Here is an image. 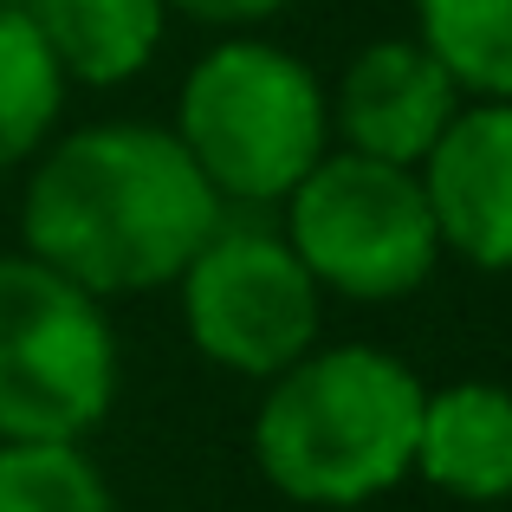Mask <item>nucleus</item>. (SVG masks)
Here are the masks:
<instances>
[{
  "label": "nucleus",
  "instance_id": "nucleus-1",
  "mask_svg": "<svg viewBox=\"0 0 512 512\" xmlns=\"http://www.w3.org/2000/svg\"><path fill=\"white\" fill-rule=\"evenodd\" d=\"M221 221L227 201L175 143V130L156 124L72 130L33 163L20 201L26 253L91 299L175 286Z\"/></svg>",
  "mask_w": 512,
  "mask_h": 512
},
{
  "label": "nucleus",
  "instance_id": "nucleus-2",
  "mask_svg": "<svg viewBox=\"0 0 512 512\" xmlns=\"http://www.w3.org/2000/svg\"><path fill=\"white\" fill-rule=\"evenodd\" d=\"M422 396L428 389L415 383V370H402L389 350H305L266 389L253 454L286 500L357 506L415 467Z\"/></svg>",
  "mask_w": 512,
  "mask_h": 512
},
{
  "label": "nucleus",
  "instance_id": "nucleus-3",
  "mask_svg": "<svg viewBox=\"0 0 512 512\" xmlns=\"http://www.w3.org/2000/svg\"><path fill=\"white\" fill-rule=\"evenodd\" d=\"M175 143L221 201H286L331 150V111L312 65L266 39H221L182 78Z\"/></svg>",
  "mask_w": 512,
  "mask_h": 512
},
{
  "label": "nucleus",
  "instance_id": "nucleus-4",
  "mask_svg": "<svg viewBox=\"0 0 512 512\" xmlns=\"http://www.w3.org/2000/svg\"><path fill=\"white\" fill-rule=\"evenodd\" d=\"M117 396L104 305L33 253H0V441H78Z\"/></svg>",
  "mask_w": 512,
  "mask_h": 512
},
{
  "label": "nucleus",
  "instance_id": "nucleus-5",
  "mask_svg": "<svg viewBox=\"0 0 512 512\" xmlns=\"http://www.w3.org/2000/svg\"><path fill=\"white\" fill-rule=\"evenodd\" d=\"M299 266L344 299H402L441 260L422 175L357 150H325L286 195V227Z\"/></svg>",
  "mask_w": 512,
  "mask_h": 512
},
{
  "label": "nucleus",
  "instance_id": "nucleus-6",
  "mask_svg": "<svg viewBox=\"0 0 512 512\" xmlns=\"http://www.w3.org/2000/svg\"><path fill=\"white\" fill-rule=\"evenodd\" d=\"M182 318L201 357L240 376H279L318 338V279L279 227L221 221L182 266Z\"/></svg>",
  "mask_w": 512,
  "mask_h": 512
},
{
  "label": "nucleus",
  "instance_id": "nucleus-7",
  "mask_svg": "<svg viewBox=\"0 0 512 512\" xmlns=\"http://www.w3.org/2000/svg\"><path fill=\"white\" fill-rule=\"evenodd\" d=\"M448 253L480 273L512 266V98H474L415 163Z\"/></svg>",
  "mask_w": 512,
  "mask_h": 512
},
{
  "label": "nucleus",
  "instance_id": "nucleus-8",
  "mask_svg": "<svg viewBox=\"0 0 512 512\" xmlns=\"http://www.w3.org/2000/svg\"><path fill=\"white\" fill-rule=\"evenodd\" d=\"M325 111L344 150L415 169L448 130V117L461 111V85L441 72V59L422 39H370L344 65Z\"/></svg>",
  "mask_w": 512,
  "mask_h": 512
},
{
  "label": "nucleus",
  "instance_id": "nucleus-9",
  "mask_svg": "<svg viewBox=\"0 0 512 512\" xmlns=\"http://www.w3.org/2000/svg\"><path fill=\"white\" fill-rule=\"evenodd\" d=\"M415 467L461 500H506L512 493V389L454 383L422 396L415 422Z\"/></svg>",
  "mask_w": 512,
  "mask_h": 512
},
{
  "label": "nucleus",
  "instance_id": "nucleus-10",
  "mask_svg": "<svg viewBox=\"0 0 512 512\" xmlns=\"http://www.w3.org/2000/svg\"><path fill=\"white\" fill-rule=\"evenodd\" d=\"M39 26L46 52L59 59L65 85H124L163 46V0H20Z\"/></svg>",
  "mask_w": 512,
  "mask_h": 512
},
{
  "label": "nucleus",
  "instance_id": "nucleus-11",
  "mask_svg": "<svg viewBox=\"0 0 512 512\" xmlns=\"http://www.w3.org/2000/svg\"><path fill=\"white\" fill-rule=\"evenodd\" d=\"M65 111V72L20 0H0V175L33 163Z\"/></svg>",
  "mask_w": 512,
  "mask_h": 512
},
{
  "label": "nucleus",
  "instance_id": "nucleus-12",
  "mask_svg": "<svg viewBox=\"0 0 512 512\" xmlns=\"http://www.w3.org/2000/svg\"><path fill=\"white\" fill-rule=\"evenodd\" d=\"M415 39L474 98H512V0H415Z\"/></svg>",
  "mask_w": 512,
  "mask_h": 512
},
{
  "label": "nucleus",
  "instance_id": "nucleus-13",
  "mask_svg": "<svg viewBox=\"0 0 512 512\" xmlns=\"http://www.w3.org/2000/svg\"><path fill=\"white\" fill-rule=\"evenodd\" d=\"M0 512H111V493L104 474L78 454V441H7Z\"/></svg>",
  "mask_w": 512,
  "mask_h": 512
},
{
  "label": "nucleus",
  "instance_id": "nucleus-14",
  "mask_svg": "<svg viewBox=\"0 0 512 512\" xmlns=\"http://www.w3.org/2000/svg\"><path fill=\"white\" fill-rule=\"evenodd\" d=\"M169 13H188V20H201V26H260V20H273V13H286L292 0H163Z\"/></svg>",
  "mask_w": 512,
  "mask_h": 512
}]
</instances>
